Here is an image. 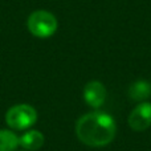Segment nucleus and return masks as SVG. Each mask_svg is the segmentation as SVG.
Wrapping results in <instances>:
<instances>
[{
  "label": "nucleus",
  "instance_id": "obj_1",
  "mask_svg": "<svg viewBox=\"0 0 151 151\" xmlns=\"http://www.w3.org/2000/svg\"><path fill=\"white\" fill-rule=\"evenodd\" d=\"M74 131L81 143L89 147H104L114 141L117 123L110 114L97 110L81 115L76 122Z\"/></svg>",
  "mask_w": 151,
  "mask_h": 151
},
{
  "label": "nucleus",
  "instance_id": "obj_6",
  "mask_svg": "<svg viewBox=\"0 0 151 151\" xmlns=\"http://www.w3.org/2000/svg\"><path fill=\"white\" fill-rule=\"evenodd\" d=\"M45 137L39 130H27L23 135L19 137V146L24 151H37L44 146Z\"/></svg>",
  "mask_w": 151,
  "mask_h": 151
},
{
  "label": "nucleus",
  "instance_id": "obj_9",
  "mask_svg": "<svg viewBox=\"0 0 151 151\" xmlns=\"http://www.w3.org/2000/svg\"><path fill=\"white\" fill-rule=\"evenodd\" d=\"M23 151H24V150H23Z\"/></svg>",
  "mask_w": 151,
  "mask_h": 151
},
{
  "label": "nucleus",
  "instance_id": "obj_7",
  "mask_svg": "<svg viewBox=\"0 0 151 151\" xmlns=\"http://www.w3.org/2000/svg\"><path fill=\"white\" fill-rule=\"evenodd\" d=\"M151 96V85L145 80H138L129 88V97L133 101L145 102Z\"/></svg>",
  "mask_w": 151,
  "mask_h": 151
},
{
  "label": "nucleus",
  "instance_id": "obj_4",
  "mask_svg": "<svg viewBox=\"0 0 151 151\" xmlns=\"http://www.w3.org/2000/svg\"><path fill=\"white\" fill-rule=\"evenodd\" d=\"M127 123L133 131H146L151 126V102H139L129 114Z\"/></svg>",
  "mask_w": 151,
  "mask_h": 151
},
{
  "label": "nucleus",
  "instance_id": "obj_8",
  "mask_svg": "<svg viewBox=\"0 0 151 151\" xmlns=\"http://www.w3.org/2000/svg\"><path fill=\"white\" fill-rule=\"evenodd\" d=\"M19 147V137L8 129L0 130V151H16Z\"/></svg>",
  "mask_w": 151,
  "mask_h": 151
},
{
  "label": "nucleus",
  "instance_id": "obj_5",
  "mask_svg": "<svg viewBox=\"0 0 151 151\" xmlns=\"http://www.w3.org/2000/svg\"><path fill=\"white\" fill-rule=\"evenodd\" d=\"M83 101L93 109H99L104 106L107 98V89L101 81H90L83 86L82 91Z\"/></svg>",
  "mask_w": 151,
  "mask_h": 151
},
{
  "label": "nucleus",
  "instance_id": "obj_3",
  "mask_svg": "<svg viewBox=\"0 0 151 151\" xmlns=\"http://www.w3.org/2000/svg\"><path fill=\"white\" fill-rule=\"evenodd\" d=\"M37 122V111L32 105L17 104L5 113V123L9 129L17 131L28 130Z\"/></svg>",
  "mask_w": 151,
  "mask_h": 151
},
{
  "label": "nucleus",
  "instance_id": "obj_2",
  "mask_svg": "<svg viewBox=\"0 0 151 151\" xmlns=\"http://www.w3.org/2000/svg\"><path fill=\"white\" fill-rule=\"evenodd\" d=\"M27 27L31 35L39 39H48L57 31V17L47 9H36L28 16Z\"/></svg>",
  "mask_w": 151,
  "mask_h": 151
}]
</instances>
